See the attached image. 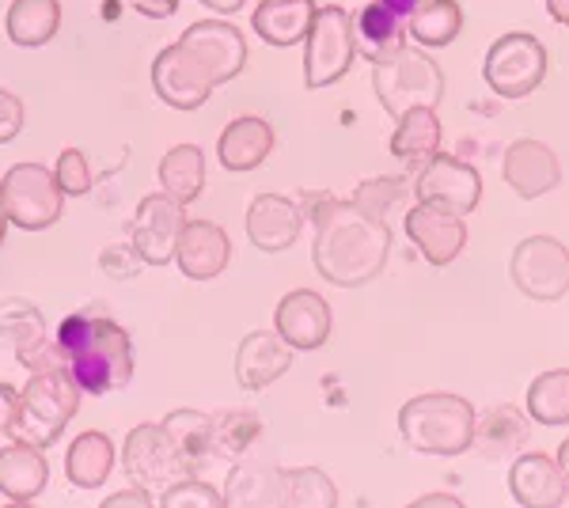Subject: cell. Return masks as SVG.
Returning <instances> with one entry per match:
<instances>
[{
  "label": "cell",
  "instance_id": "obj_25",
  "mask_svg": "<svg viewBox=\"0 0 569 508\" xmlns=\"http://www.w3.org/2000/svg\"><path fill=\"white\" fill-rule=\"evenodd\" d=\"M353 46L372 64L388 61L407 46V23H402V16H395L388 4L372 0V4H365L353 20Z\"/></svg>",
  "mask_w": 569,
  "mask_h": 508
},
{
  "label": "cell",
  "instance_id": "obj_41",
  "mask_svg": "<svg viewBox=\"0 0 569 508\" xmlns=\"http://www.w3.org/2000/svg\"><path fill=\"white\" fill-rule=\"evenodd\" d=\"M99 262H103V270L114 277V281H130V277H137L141 273V262L144 258L137 255V247L130 251V247H107L103 255H99Z\"/></svg>",
  "mask_w": 569,
  "mask_h": 508
},
{
  "label": "cell",
  "instance_id": "obj_31",
  "mask_svg": "<svg viewBox=\"0 0 569 508\" xmlns=\"http://www.w3.org/2000/svg\"><path fill=\"white\" fill-rule=\"evenodd\" d=\"M160 182L163 193H171L182 206H190L201 193V187H206V156H201L198 145H176V149L163 156Z\"/></svg>",
  "mask_w": 569,
  "mask_h": 508
},
{
  "label": "cell",
  "instance_id": "obj_38",
  "mask_svg": "<svg viewBox=\"0 0 569 508\" xmlns=\"http://www.w3.org/2000/svg\"><path fill=\"white\" fill-rule=\"evenodd\" d=\"M160 505L163 508H220L224 505V494H217L209 482H201V478H182V482L168 486L160 494Z\"/></svg>",
  "mask_w": 569,
  "mask_h": 508
},
{
  "label": "cell",
  "instance_id": "obj_51",
  "mask_svg": "<svg viewBox=\"0 0 569 508\" xmlns=\"http://www.w3.org/2000/svg\"><path fill=\"white\" fill-rule=\"evenodd\" d=\"M8 225H12V220H8V209H4V201H0V243H4V236H8Z\"/></svg>",
  "mask_w": 569,
  "mask_h": 508
},
{
  "label": "cell",
  "instance_id": "obj_35",
  "mask_svg": "<svg viewBox=\"0 0 569 508\" xmlns=\"http://www.w3.org/2000/svg\"><path fill=\"white\" fill-rule=\"evenodd\" d=\"M262 437V421L251 410L220 414L213 418V456L220 459H243V451Z\"/></svg>",
  "mask_w": 569,
  "mask_h": 508
},
{
  "label": "cell",
  "instance_id": "obj_3",
  "mask_svg": "<svg viewBox=\"0 0 569 508\" xmlns=\"http://www.w3.org/2000/svg\"><path fill=\"white\" fill-rule=\"evenodd\" d=\"M399 432L421 456H460L471 448L475 406L460 395H418L399 410Z\"/></svg>",
  "mask_w": 569,
  "mask_h": 508
},
{
  "label": "cell",
  "instance_id": "obj_19",
  "mask_svg": "<svg viewBox=\"0 0 569 508\" xmlns=\"http://www.w3.org/2000/svg\"><path fill=\"white\" fill-rule=\"evenodd\" d=\"M292 365V349L284 346L278 330H254L236 349V380L247 391H262L273 380H281Z\"/></svg>",
  "mask_w": 569,
  "mask_h": 508
},
{
  "label": "cell",
  "instance_id": "obj_45",
  "mask_svg": "<svg viewBox=\"0 0 569 508\" xmlns=\"http://www.w3.org/2000/svg\"><path fill=\"white\" fill-rule=\"evenodd\" d=\"M16 406H20V395L8 384H0V432H4V437H8V425L16 418Z\"/></svg>",
  "mask_w": 569,
  "mask_h": 508
},
{
  "label": "cell",
  "instance_id": "obj_44",
  "mask_svg": "<svg viewBox=\"0 0 569 508\" xmlns=\"http://www.w3.org/2000/svg\"><path fill=\"white\" fill-rule=\"evenodd\" d=\"M141 16H149V20H168V16H176L179 0H130Z\"/></svg>",
  "mask_w": 569,
  "mask_h": 508
},
{
  "label": "cell",
  "instance_id": "obj_20",
  "mask_svg": "<svg viewBox=\"0 0 569 508\" xmlns=\"http://www.w3.org/2000/svg\"><path fill=\"white\" fill-rule=\"evenodd\" d=\"M228 255H232L228 236H224V228L213 225V220H187V225H182L176 262L187 277L209 281V277H217L228 266Z\"/></svg>",
  "mask_w": 569,
  "mask_h": 508
},
{
  "label": "cell",
  "instance_id": "obj_16",
  "mask_svg": "<svg viewBox=\"0 0 569 508\" xmlns=\"http://www.w3.org/2000/svg\"><path fill=\"white\" fill-rule=\"evenodd\" d=\"M273 330L289 349H319L330 338L327 300L311 289H292L273 311Z\"/></svg>",
  "mask_w": 569,
  "mask_h": 508
},
{
  "label": "cell",
  "instance_id": "obj_17",
  "mask_svg": "<svg viewBox=\"0 0 569 508\" xmlns=\"http://www.w3.org/2000/svg\"><path fill=\"white\" fill-rule=\"evenodd\" d=\"M505 182L528 201L543 198V193H550L558 182H562L558 156L550 152L543 141L520 137V141H512L509 152H505Z\"/></svg>",
  "mask_w": 569,
  "mask_h": 508
},
{
  "label": "cell",
  "instance_id": "obj_10",
  "mask_svg": "<svg viewBox=\"0 0 569 508\" xmlns=\"http://www.w3.org/2000/svg\"><path fill=\"white\" fill-rule=\"evenodd\" d=\"M509 277L528 300L555 303L569 292V251L550 236H528L517 243L509 262Z\"/></svg>",
  "mask_w": 569,
  "mask_h": 508
},
{
  "label": "cell",
  "instance_id": "obj_39",
  "mask_svg": "<svg viewBox=\"0 0 569 508\" xmlns=\"http://www.w3.org/2000/svg\"><path fill=\"white\" fill-rule=\"evenodd\" d=\"M402 193H407V187H402L399 179H369V182H361V187H357L353 206L365 209L369 217L383 220V212H388L391 206H399Z\"/></svg>",
  "mask_w": 569,
  "mask_h": 508
},
{
  "label": "cell",
  "instance_id": "obj_36",
  "mask_svg": "<svg viewBox=\"0 0 569 508\" xmlns=\"http://www.w3.org/2000/svg\"><path fill=\"white\" fill-rule=\"evenodd\" d=\"M163 429L176 440L182 456H190L194 464H201L206 456H213V418L198 410H176L163 418Z\"/></svg>",
  "mask_w": 569,
  "mask_h": 508
},
{
  "label": "cell",
  "instance_id": "obj_1",
  "mask_svg": "<svg viewBox=\"0 0 569 508\" xmlns=\"http://www.w3.org/2000/svg\"><path fill=\"white\" fill-rule=\"evenodd\" d=\"M311 212H316L311 262L323 281L338 289H357L388 266L391 228L380 217H369L353 201H323Z\"/></svg>",
  "mask_w": 569,
  "mask_h": 508
},
{
  "label": "cell",
  "instance_id": "obj_12",
  "mask_svg": "<svg viewBox=\"0 0 569 508\" xmlns=\"http://www.w3.org/2000/svg\"><path fill=\"white\" fill-rule=\"evenodd\" d=\"M182 209L187 206L171 198V193H149V198H141L133 217V247L149 266H168L176 258L182 225H187V212Z\"/></svg>",
  "mask_w": 569,
  "mask_h": 508
},
{
  "label": "cell",
  "instance_id": "obj_46",
  "mask_svg": "<svg viewBox=\"0 0 569 508\" xmlns=\"http://www.w3.org/2000/svg\"><path fill=\"white\" fill-rule=\"evenodd\" d=\"M380 4H388L395 16H402V20H410V16H415L418 8L426 4V0H380Z\"/></svg>",
  "mask_w": 569,
  "mask_h": 508
},
{
  "label": "cell",
  "instance_id": "obj_14",
  "mask_svg": "<svg viewBox=\"0 0 569 508\" xmlns=\"http://www.w3.org/2000/svg\"><path fill=\"white\" fill-rule=\"evenodd\" d=\"M179 46L182 50H190L201 64H206L209 77H213V84H228V80H236L247 64V42L232 23H217V20L194 23V27L182 31Z\"/></svg>",
  "mask_w": 569,
  "mask_h": 508
},
{
  "label": "cell",
  "instance_id": "obj_11",
  "mask_svg": "<svg viewBox=\"0 0 569 508\" xmlns=\"http://www.w3.org/2000/svg\"><path fill=\"white\" fill-rule=\"evenodd\" d=\"M418 201L467 217L482 201V175L471 163L456 160V156L433 152L418 171Z\"/></svg>",
  "mask_w": 569,
  "mask_h": 508
},
{
  "label": "cell",
  "instance_id": "obj_26",
  "mask_svg": "<svg viewBox=\"0 0 569 508\" xmlns=\"http://www.w3.org/2000/svg\"><path fill=\"white\" fill-rule=\"evenodd\" d=\"M311 20H316V0H262L251 16L259 39L270 46L305 42Z\"/></svg>",
  "mask_w": 569,
  "mask_h": 508
},
{
  "label": "cell",
  "instance_id": "obj_4",
  "mask_svg": "<svg viewBox=\"0 0 569 508\" xmlns=\"http://www.w3.org/2000/svg\"><path fill=\"white\" fill-rule=\"evenodd\" d=\"M69 376L80 395H110L133 380V346L126 327L114 319L96 316L91 335L77 353H69Z\"/></svg>",
  "mask_w": 569,
  "mask_h": 508
},
{
  "label": "cell",
  "instance_id": "obj_24",
  "mask_svg": "<svg viewBox=\"0 0 569 508\" xmlns=\"http://www.w3.org/2000/svg\"><path fill=\"white\" fill-rule=\"evenodd\" d=\"M270 152H273V126L254 114L228 122L217 145V160L228 171H254Z\"/></svg>",
  "mask_w": 569,
  "mask_h": 508
},
{
  "label": "cell",
  "instance_id": "obj_37",
  "mask_svg": "<svg viewBox=\"0 0 569 508\" xmlns=\"http://www.w3.org/2000/svg\"><path fill=\"white\" fill-rule=\"evenodd\" d=\"M338 501L335 486L319 467L284 470V505L289 508H330Z\"/></svg>",
  "mask_w": 569,
  "mask_h": 508
},
{
  "label": "cell",
  "instance_id": "obj_50",
  "mask_svg": "<svg viewBox=\"0 0 569 508\" xmlns=\"http://www.w3.org/2000/svg\"><path fill=\"white\" fill-rule=\"evenodd\" d=\"M558 470H562V478L569 486V437L562 440V448H558Z\"/></svg>",
  "mask_w": 569,
  "mask_h": 508
},
{
  "label": "cell",
  "instance_id": "obj_40",
  "mask_svg": "<svg viewBox=\"0 0 569 508\" xmlns=\"http://www.w3.org/2000/svg\"><path fill=\"white\" fill-rule=\"evenodd\" d=\"M53 179H58L61 193H72V198H80V193L91 190L96 175H91L84 152H80V149H66V152L58 156V163H53Z\"/></svg>",
  "mask_w": 569,
  "mask_h": 508
},
{
  "label": "cell",
  "instance_id": "obj_6",
  "mask_svg": "<svg viewBox=\"0 0 569 508\" xmlns=\"http://www.w3.org/2000/svg\"><path fill=\"white\" fill-rule=\"evenodd\" d=\"M122 467L126 475L133 478L141 489H156L163 494L168 486L182 482V478L194 475V459L182 456L176 440L168 437L163 425H137V429L126 437V448H122Z\"/></svg>",
  "mask_w": 569,
  "mask_h": 508
},
{
  "label": "cell",
  "instance_id": "obj_28",
  "mask_svg": "<svg viewBox=\"0 0 569 508\" xmlns=\"http://www.w3.org/2000/svg\"><path fill=\"white\" fill-rule=\"evenodd\" d=\"M224 505L247 508V505H284V470L281 467H262V464H243L232 470L224 489Z\"/></svg>",
  "mask_w": 569,
  "mask_h": 508
},
{
  "label": "cell",
  "instance_id": "obj_42",
  "mask_svg": "<svg viewBox=\"0 0 569 508\" xmlns=\"http://www.w3.org/2000/svg\"><path fill=\"white\" fill-rule=\"evenodd\" d=\"M23 129V103L12 91L0 88V145L16 141V133Z\"/></svg>",
  "mask_w": 569,
  "mask_h": 508
},
{
  "label": "cell",
  "instance_id": "obj_49",
  "mask_svg": "<svg viewBox=\"0 0 569 508\" xmlns=\"http://www.w3.org/2000/svg\"><path fill=\"white\" fill-rule=\"evenodd\" d=\"M547 12L555 16L558 23L569 27V0H547Z\"/></svg>",
  "mask_w": 569,
  "mask_h": 508
},
{
  "label": "cell",
  "instance_id": "obj_15",
  "mask_svg": "<svg viewBox=\"0 0 569 508\" xmlns=\"http://www.w3.org/2000/svg\"><path fill=\"white\" fill-rule=\"evenodd\" d=\"M407 236H410V243L426 255L429 266H452L467 247L463 217L445 212L437 206H426V201L407 212Z\"/></svg>",
  "mask_w": 569,
  "mask_h": 508
},
{
  "label": "cell",
  "instance_id": "obj_48",
  "mask_svg": "<svg viewBox=\"0 0 569 508\" xmlns=\"http://www.w3.org/2000/svg\"><path fill=\"white\" fill-rule=\"evenodd\" d=\"M198 4L213 8V12H220V16H232V12H240V8H243V0H198Z\"/></svg>",
  "mask_w": 569,
  "mask_h": 508
},
{
  "label": "cell",
  "instance_id": "obj_34",
  "mask_svg": "<svg viewBox=\"0 0 569 508\" xmlns=\"http://www.w3.org/2000/svg\"><path fill=\"white\" fill-rule=\"evenodd\" d=\"M528 418L539 425H569V368H550L531 380Z\"/></svg>",
  "mask_w": 569,
  "mask_h": 508
},
{
  "label": "cell",
  "instance_id": "obj_33",
  "mask_svg": "<svg viewBox=\"0 0 569 508\" xmlns=\"http://www.w3.org/2000/svg\"><path fill=\"white\" fill-rule=\"evenodd\" d=\"M407 31L415 34V42H421L426 50L448 46L463 31V8L456 4V0H426V4L410 16Z\"/></svg>",
  "mask_w": 569,
  "mask_h": 508
},
{
  "label": "cell",
  "instance_id": "obj_43",
  "mask_svg": "<svg viewBox=\"0 0 569 508\" xmlns=\"http://www.w3.org/2000/svg\"><path fill=\"white\" fill-rule=\"evenodd\" d=\"M126 505H137V508H152V494L149 489H122V494H114V497H107L103 508H126Z\"/></svg>",
  "mask_w": 569,
  "mask_h": 508
},
{
  "label": "cell",
  "instance_id": "obj_47",
  "mask_svg": "<svg viewBox=\"0 0 569 508\" xmlns=\"http://www.w3.org/2000/svg\"><path fill=\"white\" fill-rule=\"evenodd\" d=\"M426 505H448V508H460V497L456 494H426V497H418L415 508H426Z\"/></svg>",
  "mask_w": 569,
  "mask_h": 508
},
{
  "label": "cell",
  "instance_id": "obj_13",
  "mask_svg": "<svg viewBox=\"0 0 569 508\" xmlns=\"http://www.w3.org/2000/svg\"><path fill=\"white\" fill-rule=\"evenodd\" d=\"M152 88L168 107L198 110L209 96H213L217 84H213V77H209L206 64L176 42L152 61Z\"/></svg>",
  "mask_w": 569,
  "mask_h": 508
},
{
  "label": "cell",
  "instance_id": "obj_8",
  "mask_svg": "<svg viewBox=\"0 0 569 508\" xmlns=\"http://www.w3.org/2000/svg\"><path fill=\"white\" fill-rule=\"evenodd\" d=\"M0 201L8 209V220L27 232H42L66 209V193H61L53 171H46L42 163H16L0 182Z\"/></svg>",
  "mask_w": 569,
  "mask_h": 508
},
{
  "label": "cell",
  "instance_id": "obj_21",
  "mask_svg": "<svg viewBox=\"0 0 569 508\" xmlns=\"http://www.w3.org/2000/svg\"><path fill=\"white\" fill-rule=\"evenodd\" d=\"M531 437V421L528 414H520L517 406H490V410L475 414V432H471V448L479 451L482 459L498 464V459L517 456L520 448L528 445Z\"/></svg>",
  "mask_w": 569,
  "mask_h": 508
},
{
  "label": "cell",
  "instance_id": "obj_23",
  "mask_svg": "<svg viewBox=\"0 0 569 508\" xmlns=\"http://www.w3.org/2000/svg\"><path fill=\"white\" fill-rule=\"evenodd\" d=\"M0 341L16 349L23 368L31 372H46V322H42V311L31 308L27 300L12 297L0 303Z\"/></svg>",
  "mask_w": 569,
  "mask_h": 508
},
{
  "label": "cell",
  "instance_id": "obj_30",
  "mask_svg": "<svg viewBox=\"0 0 569 508\" xmlns=\"http://www.w3.org/2000/svg\"><path fill=\"white\" fill-rule=\"evenodd\" d=\"M110 470H114V445H110L103 432H80L66 459L69 482L77 489H96L107 482Z\"/></svg>",
  "mask_w": 569,
  "mask_h": 508
},
{
  "label": "cell",
  "instance_id": "obj_27",
  "mask_svg": "<svg viewBox=\"0 0 569 508\" xmlns=\"http://www.w3.org/2000/svg\"><path fill=\"white\" fill-rule=\"evenodd\" d=\"M46 475L50 467L42 459V448L20 445V440L0 448V494L8 501H34L46 489Z\"/></svg>",
  "mask_w": 569,
  "mask_h": 508
},
{
  "label": "cell",
  "instance_id": "obj_18",
  "mask_svg": "<svg viewBox=\"0 0 569 508\" xmlns=\"http://www.w3.org/2000/svg\"><path fill=\"white\" fill-rule=\"evenodd\" d=\"M509 494L525 508H558L566 501L569 486L558 470V459L543 456V451H528L517 456L509 467Z\"/></svg>",
  "mask_w": 569,
  "mask_h": 508
},
{
  "label": "cell",
  "instance_id": "obj_29",
  "mask_svg": "<svg viewBox=\"0 0 569 508\" xmlns=\"http://www.w3.org/2000/svg\"><path fill=\"white\" fill-rule=\"evenodd\" d=\"M61 27V4L58 0H12L8 8L4 31L16 46H46Z\"/></svg>",
  "mask_w": 569,
  "mask_h": 508
},
{
  "label": "cell",
  "instance_id": "obj_2",
  "mask_svg": "<svg viewBox=\"0 0 569 508\" xmlns=\"http://www.w3.org/2000/svg\"><path fill=\"white\" fill-rule=\"evenodd\" d=\"M77 406H80V387L69 376V368L31 372V384L20 391L16 418L8 425V437L31 448H50L66 432Z\"/></svg>",
  "mask_w": 569,
  "mask_h": 508
},
{
  "label": "cell",
  "instance_id": "obj_5",
  "mask_svg": "<svg viewBox=\"0 0 569 508\" xmlns=\"http://www.w3.org/2000/svg\"><path fill=\"white\" fill-rule=\"evenodd\" d=\"M372 88L391 118H402L415 107H437L445 96V77L429 53L402 46L395 58L372 64Z\"/></svg>",
  "mask_w": 569,
  "mask_h": 508
},
{
  "label": "cell",
  "instance_id": "obj_9",
  "mask_svg": "<svg viewBox=\"0 0 569 508\" xmlns=\"http://www.w3.org/2000/svg\"><path fill=\"white\" fill-rule=\"evenodd\" d=\"M308 53H305V80L308 88H327L342 80L353 64V20L346 8L327 4L316 8V20L308 27Z\"/></svg>",
  "mask_w": 569,
  "mask_h": 508
},
{
  "label": "cell",
  "instance_id": "obj_22",
  "mask_svg": "<svg viewBox=\"0 0 569 508\" xmlns=\"http://www.w3.org/2000/svg\"><path fill=\"white\" fill-rule=\"evenodd\" d=\"M247 236L259 251H289L300 236V209L281 193H259L247 209Z\"/></svg>",
  "mask_w": 569,
  "mask_h": 508
},
{
  "label": "cell",
  "instance_id": "obj_7",
  "mask_svg": "<svg viewBox=\"0 0 569 508\" xmlns=\"http://www.w3.org/2000/svg\"><path fill=\"white\" fill-rule=\"evenodd\" d=\"M482 77L490 91H498L501 99H525L547 80V50L536 34L512 31L501 34L498 42L486 50Z\"/></svg>",
  "mask_w": 569,
  "mask_h": 508
},
{
  "label": "cell",
  "instance_id": "obj_32",
  "mask_svg": "<svg viewBox=\"0 0 569 508\" xmlns=\"http://www.w3.org/2000/svg\"><path fill=\"white\" fill-rule=\"evenodd\" d=\"M440 149V122L433 114V107H415L399 118L395 126V137H391V156L399 160H429Z\"/></svg>",
  "mask_w": 569,
  "mask_h": 508
}]
</instances>
